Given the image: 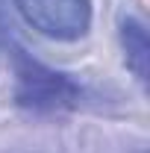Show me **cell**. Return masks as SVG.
Segmentation results:
<instances>
[{
    "mask_svg": "<svg viewBox=\"0 0 150 153\" xmlns=\"http://www.w3.org/2000/svg\"><path fill=\"white\" fill-rule=\"evenodd\" d=\"M3 47L12 65V97L24 112L50 118V115H68L97 103V94L82 79L38 62L33 53L15 44L12 36L3 41Z\"/></svg>",
    "mask_w": 150,
    "mask_h": 153,
    "instance_id": "1",
    "label": "cell"
},
{
    "mask_svg": "<svg viewBox=\"0 0 150 153\" xmlns=\"http://www.w3.org/2000/svg\"><path fill=\"white\" fill-rule=\"evenodd\" d=\"M24 21L47 38L76 41L91 30V0H15Z\"/></svg>",
    "mask_w": 150,
    "mask_h": 153,
    "instance_id": "2",
    "label": "cell"
},
{
    "mask_svg": "<svg viewBox=\"0 0 150 153\" xmlns=\"http://www.w3.org/2000/svg\"><path fill=\"white\" fill-rule=\"evenodd\" d=\"M121 50L124 62L132 71V76L147 85V59H150V44H147V30L138 18H124L121 21Z\"/></svg>",
    "mask_w": 150,
    "mask_h": 153,
    "instance_id": "3",
    "label": "cell"
},
{
    "mask_svg": "<svg viewBox=\"0 0 150 153\" xmlns=\"http://www.w3.org/2000/svg\"><path fill=\"white\" fill-rule=\"evenodd\" d=\"M9 6H6V0H0V44L9 38Z\"/></svg>",
    "mask_w": 150,
    "mask_h": 153,
    "instance_id": "4",
    "label": "cell"
}]
</instances>
